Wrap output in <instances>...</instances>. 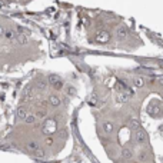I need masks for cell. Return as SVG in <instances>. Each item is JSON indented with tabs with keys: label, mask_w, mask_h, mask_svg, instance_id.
Here are the masks:
<instances>
[{
	"label": "cell",
	"mask_w": 163,
	"mask_h": 163,
	"mask_svg": "<svg viewBox=\"0 0 163 163\" xmlns=\"http://www.w3.org/2000/svg\"><path fill=\"white\" fill-rule=\"evenodd\" d=\"M147 112L150 116L153 117H159V116H162V112H163V106L160 102H152V103L149 104V107H147Z\"/></svg>",
	"instance_id": "cell-1"
},
{
	"label": "cell",
	"mask_w": 163,
	"mask_h": 163,
	"mask_svg": "<svg viewBox=\"0 0 163 163\" xmlns=\"http://www.w3.org/2000/svg\"><path fill=\"white\" fill-rule=\"evenodd\" d=\"M94 40H96L99 44H104L110 40V34H109V32H106V30H100V32L94 36Z\"/></svg>",
	"instance_id": "cell-2"
},
{
	"label": "cell",
	"mask_w": 163,
	"mask_h": 163,
	"mask_svg": "<svg viewBox=\"0 0 163 163\" xmlns=\"http://www.w3.org/2000/svg\"><path fill=\"white\" fill-rule=\"evenodd\" d=\"M135 140H136V143H139V145H145V143H147L146 132L142 130V129H139V130L135 133Z\"/></svg>",
	"instance_id": "cell-3"
},
{
	"label": "cell",
	"mask_w": 163,
	"mask_h": 163,
	"mask_svg": "<svg viewBox=\"0 0 163 163\" xmlns=\"http://www.w3.org/2000/svg\"><path fill=\"white\" fill-rule=\"evenodd\" d=\"M116 37L119 39V40H125L127 37V27L123 26V24L117 27L116 29Z\"/></svg>",
	"instance_id": "cell-4"
},
{
	"label": "cell",
	"mask_w": 163,
	"mask_h": 163,
	"mask_svg": "<svg viewBox=\"0 0 163 163\" xmlns=\"http://www.w3.org/2000/svg\"><path fill=\"white\" fill-rule=\"evenodd\" d=\"M129 129L133 132H137L139 129H140V122H139V119L137 117H130L129 119Z\"/></svg>",
	"instance_id": "cell-5"
},
{
	"label": "cell",
	"mask_w": 163,
	"mask_h": 163,
	"mask_svg": "<svg viewBox=\"0 0 163 163\" xmlns=\"http://www.w3.org/2000/svg\"><path fill=\"white\" fill-rule=\"evenodd\" d=\"M102 129H103V132L106 135H112L114 132V125L112 122H103L102 123Z\"/></svg>",
	"instance_id": "cell-6"
},
{
	"label": "cell",
	"mask_w": 163,
	"mask_h": 163,
	"mask_svg": "<svg viewBox=\"0 0 163 163\" xmlns=\"http://www.w3.org/2000/svg\"><path fill=\"white\" fill-rule=\"evenodd\" d=\"M133 85H135L136 87H143V86H145V79L140 77V76L133 77Z\"/></svg>",
	"instance_id": "cell-7"
},
{
	"label": "cell",
	"mask_w": 163,
	"mask_h": 163,
	"mask_svg": "<svg viewBox=\"0 0 163 163\" xmlns=\"http://www.w3.org/2000/svg\"><path fill=\"white\" fill-rule=\"evenodd\" d=\"M122 156H123L125 159L133 158V152H132V149H129V147H123V150H122Z\"/></svg>",
	"instance_id": "cell-8"
},
{
	"label": "cell",
	"mask_w": 163,
	"mask_h": 163,
	"mask_svg": "<svg viewBox=\"0 0 163 163\" xmlns=\"http://www.w3.org/2000/svg\"><path fill=\"white\" fill-rule=\"evenodd\" d=\"M126 102H127V94L119 93V94H117V103H126Z\"/></svg>",
	"instance_id": "cell-9"
},
{
	"label": "cell",
	"mask_w": 163,
	"mask_h": 163,
	"mask_svg": "<svg viewBox=\"0 0 163 163\" xmlns=\"http://www.w3.org/2000/svg\"><path fill=\"white\" fill-rule=\"evenodd\" d=\"M27 149H29V150H33V152H36V150L39 149V146H37L36 142H29V143H27Z\"/></svg>",
	"instance_id": "cell-10"
},
{
	"label": "cell",
	"mask_w": 163,
	"mask_h": 163,
	"mask_svg": "<svg viewBox=\"0 0 163 163\" xmlns=\"http://www.w3.org/2000/svg\"><path fill=\"white\" fill-rule=\"evenodd\" d=\"M50 104H52V106H59L60 99L57 97V96H52V97H50Z\"/></svg>",
	"instance_id": "cell-11"
},
{
	"label": "cell",
	"mask_w": 163,
	"mask_h": 163,
	"mask_svg": "<svg viewBox=\"0 0 163 163\" xmlns=\"http://www.w3.org/2000/svg\"><path fill=\"white\" fill-rule=\"evenodd\" d=\"M34 155H36L37 158H44V150L43 149H37V150L34 152Z\"/></svg>",
	"instance_id": "cell-12"
},
{
	"label": "cell",
	"mask_w": 163,
	"mask_h": 163,
	"mask_svg": "<svg viewBox=\"0 0 163 163\" xmlns=\"http://www.w3.org/2000/svg\"><path fill=\"white\" fill-rule=\"evenodd\" d=\"M139 159H140V160H146V153H140V155H139Z\"/></svg>",
	"instance_id": "cell-13"
},
{
	"label": "cell",
	"mask_w": 163,
	"mask_h": 163,
	"mask_svg": "<svg viewBox=\"0 0 163 163\" xmlns=\"http://www.w3.org/2000/svg\"><path fill=\"white\" fill-rule=\"evenodd\" d=\"M159 85H162V86H163V77H160V79H159Z\"/></svg>",
	"instance_id": "cell-14"
}]
</instances>
